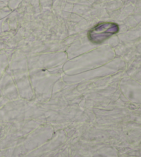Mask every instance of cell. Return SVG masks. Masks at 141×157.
Listing matches in <instances>:
<instances>
[{"mask_svg":"<svg viewBox=\"0 0 141 157\" xmlns=\"http://www.w3.org/2000/svg\"><path fill=\"white\" fill-rule=\"evenodd\" d=\"M119 30L118 25L114 22H104L98 24L90 30L88 38L94 44H100L117 33Z\"/></svg>","mask_w":141,"mask_h":157,"instance_id":"cell-1","label":"cell"}]
</instances>
